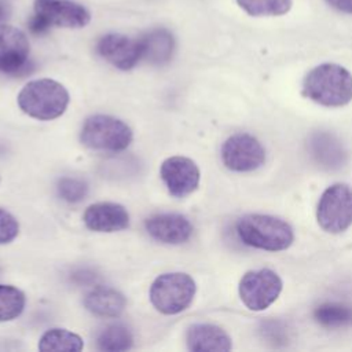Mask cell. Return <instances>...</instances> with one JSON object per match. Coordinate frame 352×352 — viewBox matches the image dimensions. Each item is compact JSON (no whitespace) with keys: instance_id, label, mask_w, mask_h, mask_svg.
Instances as JSON below:
<instances>
[{"instance_id":"d4e9b609","label":"cell","mask_w":352,"mask_h":352,"mask_svg":"<svg viewBox=\"0 0 352 352\" xmlns=\"http://www.w3.org/2000/svg\"><path fill=\"white\" fill-rule=\"evenodd\" d=\"M18 232V220L8 210L0 208V245H6L14 241Z\"/></svg>"},{"instance_id":"484cf974","label":"cell","mask_w":352,"mask_h":352,"mask_svg":"<svg viewBox=\"0 0 352 352\" xmlns=\"http://www.w3.org/2000/svg\"><path fill=\"white\" fill-rule=\"evenodd\" d=\"M329 6L333 8L345 12V14H352V0H326Z\"/></svg>"},{"instance_id":"ffe728a7","label":"cell","mask_w":352,"mask_h":352,"mask_svg":"<svg viewBox=\"0 0 352 352\" xmlns=\"http://www.w3.org/2000/svg\"><path fill=\"white\" fill-rule=\"evenodd\" d=\"M314 318L323 327H342L352 323V307L341 302H324L315 309Z\"/></svg>"},{"instance_id":"ba28073f","label":"cell","mask_w":352,"mask_h":352,"mask_svg":"<svg viewBox=\"0 0 352 352\" xmlns=\"http://www.w3.org/2000/svg\"><path fill=\"white\" fill-rule=\"evenodd\" d=\"M282 287V279L275 271L261 268L248 271L242 276L238 293L246 308L252 311H264L276 301Z\"/></svg>"},{"instance_id":"44dd1931","label":"cell","mask_w":352,"mask_h":352,"mask_svg":"<svg viewBox=\"0 0 352 352\" xmlns=\"http://www.w3.org/2000/svg\"><path fill=\"white\" fill-rule=\"evenodd\" d=\"M133 337L129 329L121 323L104 327L98 336V348L106 352H121L132 346Z\"/></svg>"},{"instance_id":"6da1fadb","label":"cell","mask_w":352,"mask_h":352,"mask_svg":"<svg viewBox=\"0 0 352 352\" xmlns=\"http://www.w3.org/2000/svg\"><path fill=\"white\" fill-rule=\"evenodd\" d=\"M302 94L326 107H342L352 100V73L337 63H322L308 72Z\"/></svg>"},{"instance_id":"d6986e66","label":"cell","mask_w":352,"mask_h":352,"mask_svg":"<svg viewBox=\"0 0 352 352\" xmlns=\"http://www.w3.org/2000/svg\"><path fill=\"white\" fill-rule=\"evenodd\" d=\"M84 348L82 338L66 329H50L47 330L40 341V351H63V352H78Z\"/></svg>"},{"instance_id":"e0dca14e","label":"cell","mask_w":352,"mask_h":352,"mask_svg":"<svg viewBox=\"0 0 352 352\" xmlns=\"http://www.w3.org/2000/svg\"><path fill=\"white\" fill-rule=\"evenodd\" d=\"M142 59L151 65H165L170 60L175 50V40L166 29H154L143 34L140 38Z\"/></svg>"},{"instance_id":"2e32d148","label":"cell","mask_w":352,"mask_h":352,"mask_svg":"<svg viewBox=\"0 0 352 352\" xmlns=\"http://www.w3.org/2000/svg\"><path fill=\"white\" fill-rule=\"evenodd\" d=\"M85 308L102 318H117L120 316L126 305V300L122 293L107 286H98L87 293L84 298Z\"/></svg>"},{"instance_id":"8fae6325","label":"cell","mask_w":352,"mask_h":352,"mask_svg":"<svg viewBox=\"0 0 352 352\" xmlns=\"http://www.w3.org/2000/svg\"><path fill=\"white\" fill-rule=\"evenodd\" d=\"M28 37L14 26L0 25V72L15 76L28 72Z\"/></svg>"},{"instance_id":"5bb4252c","label":"cell","mask_w":352,"mask_h":352,"mask_svg":"<svg viewBox=\"0 0 352 352\" xmlns=\"http://www.w3.org/2000/svg\"><path fill=\"white\" fill-rule=\"evenodd\" d=\"M88 230L95 232H117L129 227L128 210L116 202H98L89 205L82 216Z\"/></svg>"},{"instance_id":"7402d4cb","label":"cell","mask_w":352,"mask_h":352,"mask_svg":"<svg viewBox=\"0 0 352 352\" xmlns=\"http://www.w3.org/2000/svg\"><path fill=\"white\" fill-rule=\"evenodd\" d=\"M26 304L23 292L11 285H0V322L16 319Z\"/></svg>"},{"instance_id":"277c9868","label":"cell","mask_w":352,"mask_h":352,"mask_svg":"<svg viewBox=\"0 0 352 352\" xmlns=\"http://www.w3.org/2000/svg\"><path fill=\"white\" fill-rule=\"evenodd\" d=\"M195 292V282L188 274H161L151 283L150 301L161 314L176 315L190 307Z\"/></svg>"},{"instance_id":"4fadbf2b","label":"cell","mask_w":352,"mask_h":352,"mask_svg":"<svg viewBox=\"0 0 352 352\" xmlns=\"http://www.w3.org/2000/svg\"><path fill=\"white\" fill-rule=\"evenodd\" d=\"M146 231L151 238L168 245H180L192 235V224L179 213H160L144 221Z\"/></svg>"},{"instance_id":"9c48e42d","label":"cell","mask_w":352,"mask_h":352,"mask_svg":"<svg viewBox=\"0 0 352 352\" xmlns=\"http://www.w3.org/2000/svg\"><path fill=\"white\" fill-rule=\"evenodd\" d=\"M221 161L230 170L252 172L265 161L263 144L249 133H235L221 146Z\"/></svg>"},{"instance_id":"9a60e30c","label":"cell","mask_w":352,"mask_h":352,"mask_svg":"<svg viewBox=\"0 0 352 352\" xmlns=\"http://www.w3.org/2000/svg\"><path fill=\"white\" fill-rule=\"evenodd\" d=\"M187 346L192 352H227L232 348L230 336L210 323L191 324L186 334Z\"/></svg>"},{"instance_id":"52a82bcc","label":"cell","mask_w":352,"mask_h":352,"mask_svg":"<svg viewBox=\"0 0 352 352\" xmlns=\"http://www.w3.org/2000/svg\"><path fill=\"white\" fill-rule=\"evenodd\" d=\"M316 220L326 232L346 231L352 226V187L345 183L327 187L319 198Z\"/></svg>"},{"instance_id":"cb8c5ba5","label":"cell","mask_w":352,"mask_h":352,"mask_svg":"<svg viewBox=\"0 0 352 352\" xmlns=\"http://www.w3.org/2000/svg\"><path fill=\"white\" fill-rule=\"evenodd\" d=\"M58 194L63 201L77 204L87 197L88 184L82 179L66 176L58 182Z\"/></svg>"},{"instance_id":"4316f807","label":"cell","mask_w":352,"mask_h":352,"mask_svg":"<svg viewBox=\"0 0 352 352\" xmlns=\"http://www.w3.org/2000/svg\"><path fill=\"white\" fill-rule=\"evenodd\" d=\"M11 12V6L8 0H0V21L6 19Z\"/></svg>"},{"instance_id":"603a6c76","label":"cell","mask_w":352,"mask_h":352,"mask_svg":"<svg viewBox=\"0 0 352 352\" xmlns=\"http://www.w3.org/2000/svg\"><path fill=\"white\" fill-rule=\"evenodd\" d=\"M236 3L252 16H278L292 8V0H236Z\"/></svg>"},{"instance_id":"5b68a950","label":"cell","mask_w":352,"mask_h":352,"mask_svg":"<svg viewBox=\"0 0 352 352\" xmlns=\"http://www.w3.org/2000/svg\"><path fill=\"white\" fill-rule=\"evenodd\" d=\"M91 15L88 10L70 0H36L34 14L29 21V29L34 34H43L52 26L58 28H84Z\"/></svg>"},{"instance_id":"7a4b0ae2","label":"cell","mask_w":352,"mask_h":352,"mask_svg":"<svg viewBox=\"0 0 352 352\" xmlns=\"http://www.w3.org/2000/svg\"><path fill=\"white\" fill-rule=\"evenodd\" d=\"M236 232L245 245L268 252L285 250L294 241L290 224L271 214L252 213L241 217Z\"/></svg>"},{"instance_id":"7c38bea8","label":"cell","mask_w":352,"mask_h":352,"mask_svg":"<svg viewBox=\"0 0 352 352\" xmlns=\"http://www.w3.org/2000/svg\"><path fill=\"white\" fill-rule=\"evenodd\" d=\"M98 54L120 70H131L142 59L140 41L118 33H109L96 43Z\"/></svg>"},{"instance_id":"30bf717a","label":"cell","mask_w":352,"mask_h":352,"mask_svg":"<svg viewBox=\"0 0 352 352\" xmlns=\"http://www.w3.org/2000/svg\"><path fill=\"white\" fill-rule=\"evenodd\" d=\"M160 176L170 195L183 198L194 192L199 184V168L187 157L173 155L161 164Z\"/></svg>"},{"instance_id":"3957f363","label":"cell","mask_w":352,"mask_h":352,"mask_svg":"<svg viewBox=\"0 0 352 352\" xmlns=\"http://www.w3.org/2000/svg\"><path fill=\"white\" fill-rule=\"evenodd\" d=\"M67 89L51 78L29 81L18 95L19 109L40 121H50L60 117L69 104Z\"/></svg>"},{"instance_id":"ac0fdd59","label":"cell","mask_w":352,"mask_h":352,"mask_svg":"<svg viewBox=\"0 0 352 352\" xmlns=\"http://www.w3.org/2000/svg\"><path fill=\"white\" fill-rule=\"evenodd\" d=\"M309 150L314 160L326 169H337L345 162L342 144L327 132L314 133L309 139Z\"/></svg>"},{"instance_id":"8992f818","label":"cell","mask_w":352,"mask_h":352,"mask_svg":"<svg viewBox=\"0 0 352 352\" xmlns=\"http://www.w3.org/2000/svg\"><path fill=\"white\" fill-rule=\"evenodd\" d=\"M132 136V129L124 121L106 114L88 117L80 132V140L85 147L113 153L125 150Z\"/></svg>"}]
</instances>
